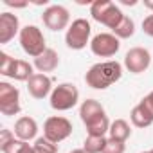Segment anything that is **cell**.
Instances as JSON below:
<instances>
[{"mask_svg":"<svg viewBox=\"0 0 153 153\" xmlns=\"http://www.w3.org/2000/svg\"><path fill=\"white\" fill-rule=\"evenodd\" d=\"M79 117H81L83 124L87 126L88 135L105 137V133L110 131V121H108V117L105 114V108L96 99L83 101V105L79 108Z\"/></svg>","mask_w":153,"mask_h":153,"instance_id":"cell-1","label":"cell"},{"mask_svg":"<svg viewBox=\"0 0 153 153\" xmlns=\"http://www.w3.org/2000/svg\"><path fill=\"white\" fill-rule=\"evenodd\" d=\"M123 76V67L117 61H103V63H96L88 68V72L85 74V81L90 88L96 90H105L110 85H114L115 81L121 79Z\"/></svg>","mask_w":153,"mask_h":153,"instance_id":"cell-2","label":"cell"},{"mask_svg":"<svg viewBox=\"0 0 153 153\" xmlns=\"http://www.w3.org/2000/svg\"><path fill=\"white\" fill-rule=\"evenodd\" d=\"M90 15L96 22L110 27L112 31L121 24L123 20V11L114 4V2H108V0H97L90 6Z\"/></svg>","mask_w":153,"mask_h":153,"instance_id":"cell-3","label":"cell"},{"mask_svg":"<svg viewBox=\"0 0 153 153\" xmlns=\"http://www.w3.org/2000/svg\"><path fill=\"white\" fill-rule=\"evenodd\" d=\"M20 45H22L24 52L33 58H38L47 51L45 36H43L42 29H38L36 25H25L24 29H20Z\"/></svg>","mask_w":153,"mask_h":153,"instance_id":"cell-4","label":"cell"},{"mask_svg":"<svg viewBox=\"0 0 153 153\" xmlns=\"http://www.w3.org/2000/svg\"><path fill=\"white\" fill-rule=\"evenodd\" d=\"M78 99H79V90L76 88V85L61 83L51 94V106L58 112H65L78 105Z\"/></svg>","mask_w":153,"mask_h":153,"instance_id":"cell-5","label":"cell"},{"mask_svg":"<svg viewBox=\"0 0 153 153\" xmlns=\"http://www.w3.org/2000/svg\"><path fill=\"white\" fill-rule=\"evenodd\" d=\"M90 33H92V27H90V24L85 18L74 20L72 25L67 29V34H65L67 47L72 49V51H81V49H85L87 43H88Z\"/></svg>","mask_w":153,"mask_h":153,"instance_id":"cell-6","label":"cell"},{"mask_svg":"<svg viewBox=\"0 0 153 153\" xmlns=\"http://www.w3.org/2000/svg\"><path fill=\"white\" fill-rule=\"evenodd\" d=\"M70 133H72V123L65 117L54 115V117H49L43 124V137L54 144L65 140Z\"/></svg>","mask_w":153,"mask_h":153,"instance_id":"cell-7","label":"cell"},{"mask_svg":"<svg viewBox=\"0 0 153 153\" xmlns=\"http://www.w3.org/2000/svg\"><path fill=\"white\" fill-rule=\"evenodd\" d=\"M0 112L4 115H16L20 112V92L6 81L0 83Z\"/></svg>","mask_w":153,"mask_h":153,"instance_id":"cell-8","label":"cell"},{"mask_svg":"<svg viewBox=\"0 0 153 153\" xmlns=\"http://www.w3.org/2000/svg\"><path fill=\"white\" fill-rule=\"evenodd\" d=\"M121 43H119V38L114 36V34H108V33H101L97 36H94V40L90 42V49L96 56L99 58H110L114 56L117 51H119Z\"/></svg>","mask_w":153,"mask_h":153,"instance_id":"cell-9","label":"cell"},{"mask_svg":"<svg viewBox=\"0 0 153 153\" xmlns=\"http://www.w3.org/2000/svg\"><path fill=\"white\" fill-rule=\"evenodd\" d=\"M42 20H43V25L51 31H61L68 25V20H70V15L67 11V7L63 6H49L43 15H42Z\"/></svg>","mask_w":153,"mask_h":153,"instance_id":"cell-10","label":"cell"},{"mask_svg":"<svg viewBox=\"0 0 153 153\" xmlns=\"http://www.w3.org/2000/svg\"><path fill=\"white\" fill-rule=\"evenodd\" d=\"M151 63V56L146 49L142 47H133L126 52L124 56V67L131 72V74H140L144 72Z\"/></svg>","mask_w":153,"mask_h":153,"instance_id":"cell-11","label":"cell"},{"mask_svg":"<svg viewBox=\"0 0 153 153\" xmlns=\"http://www.w3.org/2000/svg\"><path fill=\"white\" fill-rule=\"evenodd\" d=\"M20 29L18 16L13 13H2L0 15V43L11 42Z\"/></svg>","mask_w":153,"mask_h":153,"instance_id":"cell-12","label":"cell"},{"mask_svg":"<svg viewBox=\"0 0 153 153\" xmlns=\"http://www.w3.org/2000/svg\"><path fill=\"white\" fill-rule=\"evenodd\" d=\"M51 87H52V81L45 74H34L27 81V90L34 99H43L45 96H49Z\"/></svg>","mask_w":153,"mask_h":153,"instance_id":"cell-13","label":"cell"},{"mask_svg":"<svg viewBox=\"0 0 153 153\" xmlns=\"http://www.w3.org/2000/svg\"><path fill=\"white\" fill-rule=\"evenodd\" d=\"M36 131H38V124L33 117H20L16 123H15V135L20 139V140H31L36 137Z\"/></svg>","mask_w":153,"mask_h":153,"instance_id":"cell-14","label":"cell"},{"mask_svg":"<svg viewBox=\"0 0 153 153\" xmlns=\"http://www.w3.org/2000/svg\"><path fill=\"white\" fill-rule=\"evenodd\" d=\"M130 117H131L133 126H137V128H148L153 124V112L148 108V105L144 101H140L137 106H133Z\"/></svg>","mask_w":153,"mask_h":153,"instance_id":"cell-15","label":"cell"},{"mask_svg":"<svg viewBox=\"0 0 153 153\" xmlns=\"http://www.w3.org/2000/svg\"><path fill=\"white\" fill-rule=\"evenodd\" d=\"M58 65H59V56H58V52L54 49H47L42 56L34 58V67L40 70V74L52 72Z\"/></svg>","mask_w":153,"mask_h":153,"instance_id":"cell-16","label":"cell"},{"mask_svg":"<svg viewBox=\"0 0 153 153\" xmlns=\"http://www.w3.org/2000/svg\"><path fill=\"white\" fill-rule=\"evenodd\" d=\"M33 76H34L33 65L27 63V61H24V59H16V61H15V67H13V72H11L9 78H13V79H16V81H29Z\"/></svg>","mask_w":153,"mask_h":153,"instance_id":"cell-17","label":"cell"},{"mask_svg":"<svg viewBox=\"0 0 153 153\" xmlns=\"http://www.w3.org/2000/svg\"><path fill=\"white\" fill-rule=\"evenodd\" d=\"M130 135H131V130H130V124H128L124 119H115V121L110 124V137H112V139L124 142Z\"/></svg>","mask_w":153,"mask_h":153,"instance_id":"cell-18","label":"cell"},{"mask_svg":"<svg viewBox=\"0 0 153 153\" xmlns=\"http://www.w3.org/2000/svg\"><path fill=\"white\" fill-rule=\"evenodd\" d=\"M133 33H135V24H133V20L130 16L124 15L123 20H121V24L114 29V36H117L119 40H126V38L133 36Z\"/></svg>","mask_w":153,"mask_h":153,"instance_id":"cell-19","label":"cell"},{"mask_svg":"<svg viewBox=\"0 0 153 153\" xmlns=\"http://www.w3.org/2000/svg\"><path fill=\"white\" fill-rule=\"evenodd\" d=\"M106 140H108V139H105V137L88 135V137L85 139L83 149H85L87 153H103V149H105V146H106Z\"/></svg>","mask_w":153,"mask_h":153,"instance_id":"cell-20","label":"cell"},{"mask_svg":"<svg viewBox=\"0 0 153 153\" xmlns=\"http://www.w3.org/2000/svg\"><path fill=\"white\" fill-rule=\"evenodd\" d=\"M4 153H34V146H29L25 140H20V139H15L9 146H6L2 149Z\"/></svg>","mask_w":153,"mask_h":153,"instance_id":"cell-21","label":"cell"},{"mask_svg":"<svg viewBox=\"0 0 153 153\" xmlns=\"http://www.w3.org/2000/svg\"><path fill=\"white\" fill-rule=\"evenodd\" d=\"M34 153H58V144L47 140L45 137H40L34 142Z\"/></svg>","mask_w":153,"mask_h":153,"instance_id":"cell-22","label":"cell"},{"mask_svg":"<svg viewBox=\"0 0 153 153\" xmlns=\"http://www.w3.org/2000/svg\"><path fill=\"white\" fill-rule=\"evenodd\" d=\"M15 58H11L9 54H6V52H0V74L2 76H11V72H13V67H15Z\"/></svg>","mask_w":153,"mask_h":153,"instance_id":"cell-23","label":"cell"},{"mask_svg":"<svg viewBox=\"0 0 153 153\" xmlns=\"http://www.w3.org/2000/svg\"><path fill=\"white\" fill-rule=\"evenodd\" d=\"M103 153H124V142L115 140V139L110 137V139L106 140V146H105Z\"/></svg>","mask_w":153,"mask_h":153,"instance_id":"cell-24","label":"cell"},{"mask_svg":"<svg viewBox=\"0 0 153 153\" xmlns=\"http://www.w3.org/2000/svg\"><path fill=\"white\" fill-rule=\"evenodd\" d=\"M13 140H15V135L9 130H2V131H0V149H4L6 146H9Z\"/></svg>","mask_w":153,"mask_h":153,"instance_id":"cell-25","label":"cell"},{"mask_svg":"<svg viewBox=\"0 0 153 153\" xmlns=\"http://www.w3.org/2000/svg\"><path fill=\"white\" fill-rule=\"evenodd\" d=\"M142 31H144L148 36L153 38V15H149L148 18H144V22H142Z\"/></svg>","mask_w":153,"mask_h":153,"instance_id":"cell-26","label":"cell"},{"mask_svg":"<svg viewBox=\"0 0 153 153\" xmlns=\"http://www.w3.org/2000/svg\"><path fill=\"white\" fill-rule=\"evenodd\" d=\"M142 101H144V103L148 105V108H149V110L153 112V90H151V92H149V94H148V96H146V97L142 99Z\"/></svg>","mask_w":153,"mask_h":153,"instance_id":"cell-27","label":"cell"},{"mask_svg":"<svg viewBox=\"0 0 153 153\" xmlns=\"http://www.w3.org/2000/svg\"><path fill=\"white\" fill-rule=\"evenodd\" d=\"M144 6H146L148 9H153V2H148V0H146V2H144Z\"/></svg>","mask_w":153,"mask_h":153,"instance_id":"cell-28","label":"cell"},{"mask_svg":"<svg viewBox=\"0 0 153 153\" xmlns=\"http://www.w3.org/2000/svg\"><path fill=\"white\" fill-rule=\"evenodd\" d=\"M70 153H87V151H85V149H72Z\"/></svg>","mask_w":153,"mask_h":153,"instance_id":"cell-29","label":"cell"},{"mask_svg":"<svg viewBox=\"0 0 153 153\" xmlns=\"http://www.w3.org/2000/svg\"><path fill=\"white\" fill-rule=\"evenodd\" d=\"M142 153H153V149H149V151H142Z\"/></svg>","mask_w":153,"mask_h":153,"instance_id":"cell-30","label":"cell"}]
</instances>
